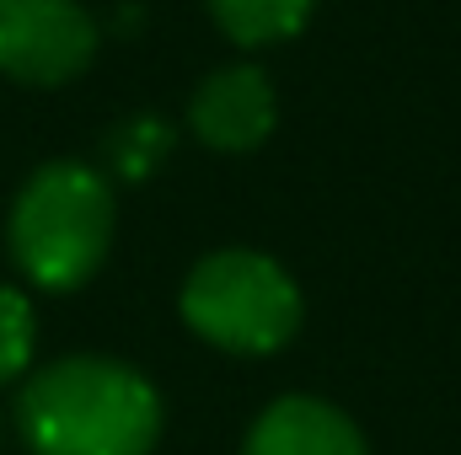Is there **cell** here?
<instances>
[{"label":"cell","instance_id":"cell-1","mask_svg":"<svg viewBox=\"0 0 461 455\" xmlns=\"http://www.w3.org/2000/svg\"><path fill=\"white\" fill-rule=\"evenodd\" d=\"M16 429L32 455H150L161 397L123 359L70 353L22 386Z\"/></svg>","mask_w":461,"mask_h":455},{"label":"cell","instance_id":"cell-2","mask_svg":"<svg viewBox=\"0 0 461 455\" xmlns=\"http://www.w3.org/2000/svg\"><path fill=\"white\" fill-rule=\"evenodd\" d=\"M11 257L38 290H81L113 241V188L97 166L49 161L11 204Z\"/></svg>","mask_w":461,"mask_h":455},{"label":"cell","instance_id":"cell-3","mask_svg":"<svg viewBox=\"0 0 461 455\" xmlns=\"http://www.w3.org/2000/svg\"><path fill=\"white\" fill-rule=\"evenodd\" d=\"M183 322L226 353H274L301 333V290L263 252H215L183 284Z\"/></svg>","mask_w":461,"mask_h":455},{"label":"cell","instance_id":"cell-4","mask_svg":"<svg viewBox=\"0 0 461 455\" xmlns=\"http://www.w3.org/2000/svg\"><path fill=\"white\" fill-rule=\"evenodd\" d=\"M97 54V22L81 0H0V76L22 86L76 81Z\"/></svg>","mask_w":461,"mask_h":455},{"label":"cell","instance_id":"cell-5","mask_svg":"<svg viewBox=\"0 0 461 455\" xmlns=\"http://www.w3.org/2000/svg\"><path fill=\"white\" fill-rule=\"evenodd\" d=\"M274 118H279V97H274V86H268V76L258 65L215 70L210 81H199L194 108H188L194 134L210 150H226V156L258 150L274 134Z\"/></svg>","mask_w":461,"mask_h":455},{"label":"cell","instance_id":"cell-6","mask_svg":"<svg viewBox=\"0 0 461 455\" xmlns=\"http://www.w3.org/2000/svg\"><path fill=\"white\" fill-rule=\"evenodd\" d=\"M241 455H365L354 418L322 397H279L247 434Z\"/></svg>","mask_w":461,"mask_h":455},{"label":"cell","instance_id":"cell-7","mask_svg":"<svg viewBox=\"0 0 461 455\" xmlns=\"http://www.w3.org/2000/svg\"><path fill=\"white\" fill-rule=\"evenodd\" d=\"M317 0H210V16L221 22L230 43L263 49V43H285L306 27Z\"/></svg>","mask_w":461,"mask_h":455},{"label":"cell","instance_id":"cell-8","mask_svg":"<svg viewBox=\"0 0 461 455\" xmlns=\"http://www.w3.org/2000/svg\"><path fill=\"white\" fill-rule=\"evenodd\" d=\"M32 348H38V322H32V306L22 290L0 284V386L27 375L32 364Z\"/></svg>","mask_w":461,"mask_h":455},{"label":"cell","instance_id":"cell-9","mask_svg":"<svg viewBox=\"0 0 461 455\" xmlns=\"http://www.w3.org/2000/svg\"><path fill=\"white\" fill-rule=\"evenodd\" d=\"M167 150H172V134H167L156 118H134V123L113 139V166L123 177H145Z\"/></svg>","mask_w":461,"mask_h":455}]
</instances>
